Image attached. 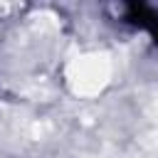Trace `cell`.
Segmentation results:
<instances>
[{
	"instance_id": "obj_1",
	"label": "cell",
	"mask_w": 158,
	"mask_h": 158,
	"mask_svg": "<svg viewBox=\"0 0 158 158\" xmlns=\"http://www.w3.org/2000/svg\"><path fill=\"white\" fill-rule=\"evenodd\" d=\"M111 74V62L106 54H84L77 57L69 69H67V79L74 94L79 96H94L99 94Z\"/></svg>"
}]
</instances>
